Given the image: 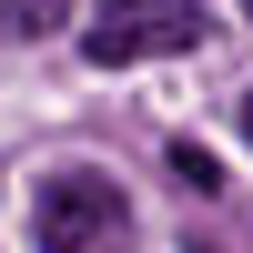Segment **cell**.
<instances>
[{"label":"cell","mask_w":253,"mask_h":253,"mask_svg":"<svg viewBox=\"0 0 253 253\" xmlns=\"http://www.w3.org/2000/svg\"><path fill=\"white\" fill-rule=\"evenodd\" d=\"M243 10H253V0H243Z\"/></svg>","instance_id":"8992f818"},{"label":"cell","mask_w":253,"mask_h":253,"mask_svg":"<svg viewBox=\"0 0 253 253\" xmlns=\"http://www.w3.org/2000/svg\"><path fill=\"white\" fill-rule=\"evenodd\" d=\"M193 41H203L193 0H91L81 51H91L101 71H122V61H142V51H193Z\"/></svg>","instance_id":"7a4b0ae2"},{"label":"cell","mask_w":253,"mask_h":253,"mask_svg":"<svg viewBox=\"0 0 253 253\" xmlns=\"http://www.w3.org/2000/svg\"><path fill=\"white\" fill-rule=\"evenodd\" d=\"M31 243L41 253H122L132 243V203L101 172H51L31 193Z\"/></svg>","instance_id":"6da1fadb"},{"label":"cell","mask_w":253,"mask_h":253,"mask_svg":"<svg viewBox=\"0 0 253 253\" xmlns=\"http://www.w3.org/2000/svg\"><path fill=\"white\" fill-rule=\"evenodd\" d=\"M10 10H20L10 31H51V10H61V0H10Z\"/></svg>","instance_id":"277c9868"},{"label":"cell","mask_w":253,"mask_h":253,"mask_svg":"<svg viewBox=\"0 0 253 253\" xmlns=\"http://www.w3.org/2000/svg\"><path fill=\"white\" fill-rule=\"evenodd\" d=\"M243 132H253V91H243Z\"/></svg>","instance_id":"5b68a950"},{"label":"cell","mask_w":253,"mask_h":253,"mask_svg":"<svg viewBox=\"0 0 253 253\" xmlns=\"http://www.w3.org/2000/svg\"><path fill=\"white\" fill-rule=\"evenodd\" d=\"M172 172H182V182H193V193H223V162H213V152H203V142H172Z\"/></svg>","instance_id":"3957f363"}]
</instances>
